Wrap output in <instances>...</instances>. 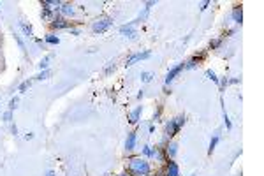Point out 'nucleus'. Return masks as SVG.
Returning <instances> with one entry per match:
<instances>
[{"label": "nucleus", "mask_w": 264, "mask_h": 176, "mask_svg": "<svg viewBox=\"0 0 264 176\" xmlns=\"http://www.w3.org/2000/svg\"><path fill=\"white\" fill-rule=\"evenodd\" d=\"M49 58H51V56H46V58H44V60H42V62H41V64H39V67H41V69H48V62H49Z\"/></svg>", "instance_id": "nucleus-19"}, {"label": "nucleus", "mask_w": 264, "mask_h": 176, "mask_svg": "<svg viewBox=\"0 0 264 176\" xmlns=\"http://www.w3.org/2000/svg\"><path fill=\"white\" fill-rule=\"evenodd\" d=\"M18 107V97H14L12 101H11V104H9V111H12V109H16Z\"/></svg>", "instance_id": "nucleus-20"}, {"label": "nucleus", "mask_w": 264, "mask_h": 176, "mask_svg": "<svg viewBox=\"0 0 264 176\" xmlns=\"http://www.w3.org/2000/svg\"><path fill=\"white\" fill-rule=\"evenodd\" d=\"M206 76L211 79V81H215V83H218V77L215 76V72H211V70H206Z\"/></svg>", "instance_id": "nucleus-18"}, {"label": "nucleus", "mask_w": 264, "mask_h": 176, "mask_svg": "<svg viewBox=\"0 0 264 176\" xmlns=\"http://www.w3.org/2000/svg\"><path fill=\"white\" fill-rule=\"evenodd\" d=\"M232 18H234L236 23H241V11H239V9H234V11H232Z\"/></svg>", "instance_id": "nucleus-13"}, {"label": "nucleus", "mask_w": 264, "mask_h": 176, "mask_svg": "<svg viewBox=\"0 0 264 176\" xmlns=\"http://www.w3.org/2000/svg\"><path fill=\"white\" fill-rule=\"evenodd\" d=\"M48 176H55V175H53V171H49V173H48Z\"/></svg>", "instance_id": "nucleus-26"}, {"label": "nucleus", "mask_w": 264, "mask_h": 176, "mask_svg": "<svg viewBox=\"0 0 264 176\" xmlns=\"http://www.w3.org/2000/svg\"><path fill=\"white\" fill-rule=\"evenodd\" d=\"M185 123V118H174V120H169V123L165 125V134L167 136H174L178 130H180V127Z\"/></svg>", "instance_id": "nucleus-2"}, {"label": "nucleus", "mask_w": 264, "mask_h": 176, "mask_svg": "<svg viewBox=\"0 0 264 176\" xmlns=\"http://www.w3.org/2000/svg\"><path fill=\"white\" fill-rule=\"evenodd\" d=\"M136 132H131L129 136H127V141H125V148L131 151V150H134V146H136Z\"/></svg>", "instance_id": "nucleus-8"}, {"label": "nucleus", "mask_w": 264, "mask_h": 176, "mask_svg": "<svg viewBox=\"0 0 264 176\" xmlns=\"http://www.w3.org/2000/svg\"><path fill=\"white\" fill-rule=\"evenodd\" d=\"M46 42H49V44H58V42H60V39H58V37H55V35H46Z\"/></svg>", "instance_id": "nucleus-16"}, {"label": "nucleus", "mask_w": 264, "mask_h": 176, "mask_svg": "<svg viewBox=\"0 0 264 176\" xmlns=\"http://www.w3.org/2000/svg\"><path fill=\"white\" fill-rule=\"evenodd\" d=\"M217 143H218V134H215V136H213V139H211V143H210V150H208L210 153H211L213 150H215V146H217Z\"/></svg>", "instance_id": "nucleus-15"}, {"label": "nucleus", "mask_w": 264, "mask_h": 176, "mask_svg": "<svg viewBox=\"0 0 264 176\" xmlns=\"http://www.w3.org/2000/svg\"><path fill=\"white\" fill-rule=\"evenodd\" d=\"M152 77H153V74H152V72H141V79H143L144 83H150V81H152Z\"/></svg>", "instance_id": "nucleus-14"}, {"label": "nucleus", "mask_w": 264, "mask_h": 176, "mask_svg": "<svg viewBox=\"0 0 264 176\" xmlns=\"http://www.w3.org/2000/svg\"><path fill=\"white\" fill-rule=\"evenodd\" d=\"M120 176H127V175H120Z\"/></svg>", "instance_id": "nucleus-27"}, {"label": "nucleus", "mask_w": 264, "mask_h": 176, "mask_svg": "<svg viewBox=\"0 0 264 176\" xmlns=\"http://www.w3.org/2000/svg\"><path fill=\"white\" fill-rule=\"evenodd\" d=\"M111 25H113V20H109V18L100 20V21H97V23H94V32H106Z\"/></svg>", "instance_id": "nucleus-3"}, {"label": "nucleus", "mask_w": 264, "mask_h": 176, "mask_svg": "<svg viewBox=\"0 0 264 176\" xmlns=\"http://www.w3.org/2000/svg\"><path fill=\"white\" fill-rule=\"evenodd\" d=\"M167 176H180L178 164H176V162H169V167H167Z\"/></svg>", "instance_id": "nucleus-9"}, {"label": "nucleus", "mask_w": 264, "mask_h": 176, "mask_svg": "<svg viewBox=\"0 0 264 176\" xmlns=\"http://www.w3.org/2000/svg\"><path fill=\"white\" fill-rule=\"evenodd\" d=\"M150 56H152V53H150V51H144V53H136V55H132L131 58L127 60V64H125V65H127V67H129V65H134L136 62H139V60H146V58H150Z\"/></svg>", "instance_id": "nucleus-4"}, {"label": "nucleus", "mask_w": 264, "mask_h": 176, "mask_svg": "<svg viewBox=\"0 0 264 176\" xmlns=\"http://www.w3.org/2000/svg\"><path fill=\"white\" fill-rule=\"evenodd\" d=\"M11 118H12V111H7V113L4 114V120H5V122H11Z\"/></svg>", "instance_id": "nucleus-24"}, {"label": "nucleus", "mask_w": 264, "mask_h": 176, "mask_svg": "<svg viewBox=\"0 0 264 176\" xmlns=\"http://www.w3.org/2000/svg\"><path fill=\"white\" fill-rule=\"evenodd\" d=\"M129 166H131V171L136 176L150 175V166H148V162L143 160V159H131V160H129Z\"/></svg>", "instance_id": "nucleus-1"}, {"label": "nucleus", "mask_w": 264, "mask_h": 176, "mask_svg": "<svg viewBox=\"0 0 264 176\" xmlns=\"http://www.w3.org/2000/svg\"><path fill=\"white\" fill-rule=\"evenodd\" d=\"M132 27H134V21L129 23V25H125V27H122V28H120V32H122V34H125L127 37H131V39H134V37H136V30H134Z\"/></svg>", "instance_id": "nucleus-6"}, {"label": "nucleus", "mask_w": 264, "mask_h": 176, "mask_svg": "<svg viewBox=\"0 0 264 176\" xmlns=\"http://www.w3.org/2000/svg\"><path fill=\"white\" fill-rule=\"evenodd\" d=\"M208 5H210V2H204V4H202V7H201V11H204V9H206Z\"/></svg>", "instance_id": "nucleus-25"}, {"label": "nucleus", "mask_w": 264, "mask_h": 176, "mask_svg": "<svg viewBox=\"0 0 264 176\" xmlns=\"http://www.w3.org/2000/svg\"><path fill=\"white\" fill-rule=\"evenodd\" d=\"M60 11H62V12H64V14H67V16H69V14H72V12H74V9H72V5H69V4H64V5H62V7H60Z\"/></svg>", "instance_id": "nucleus-12"}, {"label": "nucleus", "mask_w": 264, "mask_h": 176, "mask_svg": "<svg viewBox=\"0 0 264 176\" xmlns=\"http://www.w3.org/2000/svg\"><path fill=\"white\" fill-rule=\"evenodd\" d=\"M48 76H49V70H42L39 76H35V79H46Z\"/></svg>", "instance_id": "nucleus-21"}, {"label": "nucleus", "mask_w": 264, "mask_h": 176, "mask_svg": "<svg viewBox=\"0 0 264 176\" xmlns=\"http://www.w3.org/2000/svg\"><path fill=\"white\" fill-rule=\"evenodd\" d=\"M190 176H196V175H190Z\"/></svg>", "instance_id": "nucleus-28"}, {"label": "nucleus", "mask_w": 264, "mask_h": 176, "mask_svg": "<svg viewBox=\"0 0 264 176\" xmlns=\"http://www.w3.org/2000/svg\"><path fill=\"white\" fill-rule=\"evenodd\" d=\"M53 27H55V28H67V23L62 18H55V20H53Z\"/></svg>", "instance_id": "nucleus-10"}, {"label": "nucleus", "mask_w": 264, "mask_h": 176, "mask_svg": "<svg viewBox=\"0 0 264 176\" xmlns=\"http://www.w3.org/2000/svg\"><path fill=\"white\" fill-rule=\"evenodd\" d=\"M30 86V81H25V83H21V86H20V93H25V90Z\"/></svg>", "instance_id": "nucleus-22"}, {"label": "nucleus", "mask_w": 264, "mask_h": 176, "mask_svg": "<svg viewBox=\"0 0 264 176\" xmlns=\"http://www.w3.org/2000/svg\"><path fill=\"white\" fill-rule=\"evenodd\" d=\"M141 113H143V107H141V106H139V107H136L131 114H129V122H131V123H137V120H139Z\"/></svg>", "instance_id": "nucleus-7"}, {"label": "nucleus", "mask_w": 264, "mask_h": 176, "mask_svg": "<svg viewBox=\"0 0 264 176\" xmlns=\"http://www.w3.org/2000/svg\"><path fill=\"white\" fill-rule=\"evenodd\" d=\"M176 151H178V144H176V143H171V144L167 146V155H169V157H174Z\"/></svg>", "instance_id": "nucleus-11"}, {"label": "nucleus", "mask_w": 264, "mask_h": 176, "mask_svg": "<svg viewBox=\"0 0 264 176\" xmlns=\"http://www.w3.org/2000/svg\"><path fill=\"white\" fill-rule=\"evenodd\" d=\"M181 69H183V64H180V65H176V67H173V69L169 70V72H167V76H165V85H169V83H171V81L178 76V72H180Z\"/></svg>", "instance_id": "nucleus-5"}, {"label": "nucleus", "mask_w": 264, "mask_h": 176, "mask_svg": "<svg viewBox=\"0 0 264 176\" xmlns=\"http://www.w3.org/2000/svg\"><path fill=\"white\" fill-rule=\"evenodd\" d=\"M143 153L148 155V157H153V150H152L150 146H144V148H143Z\"/></svg>", "instance_id": "nucleus-23"}, {"label": "nucleus", "mask_w": 264, "mask_h": 176, "mask_svg": "<svg viewBox=\"0 0 264 176\" xmlns=\"http://www.w3.org/2000/svg\"><path fill=\"white\" fill-rule=\"evenodd\" d=\"M20 25H21V28H23V30H25V34L28 35V37H30V35H32V27H30V25H27V23H23V21H21V23H20Z\"/></svg>", "instance_id": "nucleus-17"}]
</instances>
